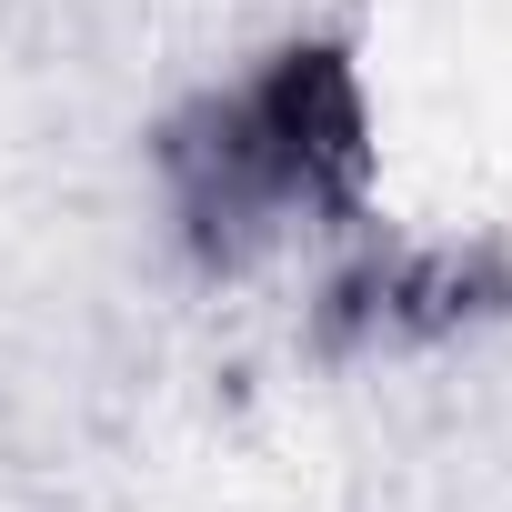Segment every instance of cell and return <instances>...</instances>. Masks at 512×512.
<instances>
[{
    "label": "cell",
    "mask_w": 512,
    "mask_h": 512,
    "mask_svg": "<svg viewBox=\"0 0 512 512\" xmlns=\"http://www.w3.org/2000/svg\"><path fill=\"white\" fill-rule=\"evenodd\" d=\"M352 171V91L312 61L251 81L231 111H211V151H201V211L272 231L282 211H302L322 181Z\"/></svg>",
    "instance_id": "obj_1"
}]
</instances>
